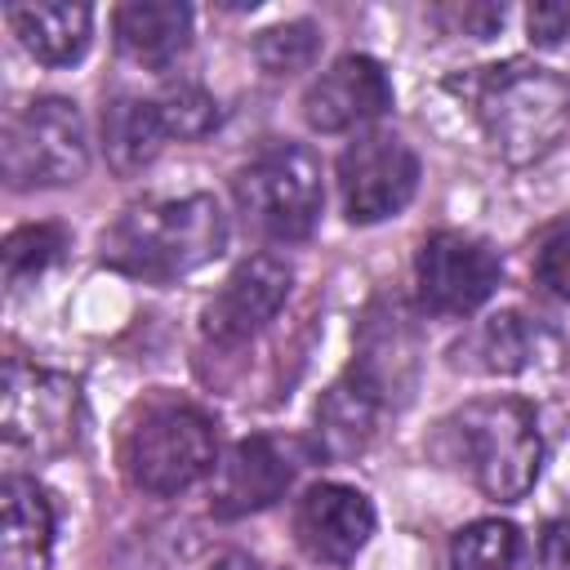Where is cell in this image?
<instances>
[{
  "label": "cell",
  "mask_w": 570,
  "mask_h": 570,
  "mask_svg": "<svg viewBox=\"0 0 570 570\" xmlns=\"http://www.w3.org/2000/svg\"><path fill=\"white\" fill-rule=\"evenodd\" d=\"M419 191V156L392 129L352 138L338 156V196L352 223H383L401 214Z\"/></svg>",
  "instance_id": "obj_8"
},
{
  "label": "cell",
  "mask_w": 570,
  "mask_h": 570,
  "mask_svg": "<svg viewBox=\"0 0 570 570\" xmlns=\"http://www.w3.org/2000/svg\"><path fill=\"white\" fill-rule=\"evenodd\" d=\"M472 102L490 147L508 165L548 156L570 129V85L539 62L512 58L503 67H485Z\"/></svg>",
  "instance_id": "obj_3"
},
{
  "label": "cell",
  "mask_w": 570,
  "mask_h": 570,
  "mask_svg": "<svg viewBox=\"0 0 570 570\" xmlns=\"http://www.w3.org/2000/svg\"><path fill=\"white\" fill-rule=\"evenodd\" d=\"M392 410L387 392L352 361L316 401L312 410V454L330 459V463H347L356 459L374 432H379V419Z\"/></svg>",
  "instance_id": "obj_14"
},
{
  "label": "cell",
  "mask_w": 570,
  "mask_h": 570,
  "mask_svg": "<svg viewBox=\"0 0 570 570\" xmlns=\"http://www.w3.org/2000/svg\"><path fill=\"white\" fill-rule=\"evenodd\" d=\"M18 45L45 67H71L85 58L94 36V9L71 0H31L4 9Z\"/></svg>",
  "instance_id": "obj_18"
},
{
  "label": "cell",
  "mask_w": 570,
  "mask_h": 570,
  "mask_svg": "<svg viewBox=\"0 0 570 570\" xmlns=\"http://www.w3.org/2000/svg\"><path fill=\"white\" fill-rule=\"evenodd\" d=\"M539 561L543 570H570V508L539 530Z\"/></svg>",
  "instance_id": "obj_27"
},
{
  "label": "cell",
  "mask_w": 570,
  "mask_h": 570,
  "mask_svg": "<svg viewBox=\"0 0 570 570\" xmlns=\"http://www.w3.org/2000/svg\"><path fill=\"white\" fill-rule=\"evenodd\" d=\"M67 249V232L58 223H27L18 232L4 236V249H0V263H4V281L18 289L36 276H45Z\"/></svg>",
  "instance_id": "obj_22"
},
{
  "label": "cell",
  "mask_w": 570,
  "mask_h": 570,
  "mask_svg": "<svg viewBox=\"0 0 570 570\" xmlns=\"http://www.w3.org/2000/svg\"><path fill=\"white\" fill-rule=\"evenodd\" d=\"M116 49L147 71H165L191 40V9L178 0H129L111 13Z\"/></svg>",
  "instance_id": "obj_17"
},
{
  "label": "cell",
  "mask_w": 570,
  "mask_h": 570,
  "mask_svg": "<svg viewBox=\"0 0 570 570\" xmlns=\"http://www.w3.org/2000/svg\"><path fill=\"white\" fill-rule=\"evenodd\" d=\"M356 365L387 392L392 405H401L414 387L419 370V334L414 321L396 298H379L361 316V343H356Z\"/></svg>",
  "instance_id": "obj_15"
},
{
  "label": "cell",
  "mask_w": 570,
  "mask_h": 570,
  "mask_svg": "<svg viewBox=\"0 0 570 570\" xmlns=\"http://www.w3.org/2000/svg\"><path fill=\"white\" fill-rule=\"evenodd\" d=\"M218 463V428L214 419L178 396L147 401L125 436H120V472L134 490L169 499L205 481Z\"/></svg>",
  "instance_id": "obj_4"
},
{
  "label": "cell",
  "mask_w": 570,
  "mask_h": 570,
  "mask_svg": "<svg viewBox=\"0 0 570 570\" xmlns=\"http://www.w3.org/2000/svg\"><path fill=\"white\" fill-rule=\"evenodd\" d=\"M0 436L9 454L58 459L80 441V383L58 370H40L22 356L4 361Z\"/></svg>",
  "instance_id": "obj_7"
},
{
  "label": "cell",
  "mask_w": 570,
  "mask_h": 570,
  "mask_svg": "<svg viewBox=\"0 0 570 570\" xmlns=\"http://www.w3.org/2000/svg\"><path fill=\"white\" fill-rule=\"evenodd\" d=\"M232 191L245 223L267 240H307L325 209L321 160L303 142L263 147L232 178Z\"/></svg>",
  "instance_id": "obj_5"
},
{
  "label": "cell",
  "mask_w": 570,
  "mask_h": 570,
  "mask_svg": "<svg viewBox=\"0 0 570 570\" xmlns=\"http://www.w3.org/2000/svg\"><path fill=\"white\" fill-rule=\"evenodd\" d=\"M441 436L450 445V459L476 481L481 494L499 503H517L530 494L543 463V441L539 419L521 396L468 401L441 423Z\"/></svg>",
  "instance_id": "obj_2"
},
{
  "label": "cell",
  "mask_w": 570,
  "mask_h": 570,
  "mask_svg": "<svg viewBox=\"0 0 570 570\" xmlns=\"http://www.w3.org/2000/svg\"><path fill=\"white\" fill-rule=\"evenodd\" d=\"M151 98H156V111H160V120H165V134L178 138V142L205 138V134L218 129V120H223L214 94H205V89L191 85V80H174V85H165V89L151 94Z\"/></svg>",
  "instance_id": "obj_24"
},
{
  "label": "cell",
  "mask_w": 570,
  "mask_h": 570,
  "mask_svg": "<svg viewBox=\"0 0 570 570\" xmlns=\"http://www.w3.org/2000/svg\"><path fill=\"white\" fill-rule=\"evenodd\" d=\"M53 552V503L49 494L9 472L0 481V570H49Z\"/></svg>",
  "instance_id": "obj_16"
},
{
  "label": "cell",
  "mask_w": 570,
  "mask_h": 570,
  "mask_svg": "<svg viewBox=\"0 0 570 570\" xmlns=\"http://www.w3.org/2000/svg\"><path fill=\"white\" fill-rule=\"evenodd\" d=\"M374 534V503L343 481H316L294 503V539L321 566H347Z\"/></svg>",
  "instance_id": "obj_12"
},
{
  "label": "cell",
  "mask_w": 570,
  "mask_h": 570,
  "mask_svg": "<svg viewBox=\"0 0 570 570\" xmlns=\"http://www.w3.org/2000/svg\"><path fill=\"white\" fill-rule=\"evenodd\" d=\"M539 343L543 330L534 321H525L521 312H494L454 347V356L476 374H517L539 356Z\"/></svg>",
  "instance_id": "obj_20"
},
{
  "label": "cell",
  "mask_w": 570,
  "mask_h": 570,
  "mask_svg": "<svg viewBox=\"0 0 570 570\" xmlns=\"http://www.w3.org/2000/svg\"><path fill=\"white\" fill-rule=\"evenodd\" d=\"M521 552V534L512 521L481 517L454 530L450 539V570H512Z\"/></svg>",
  "instance_id": "obj_21"
},
{
  "label": "cell",
  "mask_w": 570,
  "mask_h": 570,
  "mask_svg": "<svg viewBox=\"0 0 570 570\" xmlns=\"http://www.w3.org/2000/svg\"><path fill=\"white\" fill-rule=\"evenodd\" d=\"M534 281L570 303V214L548 223L534 240Z\"/></svg>",
  "instance_id": "obj_25"
},
{
  "label": "cell",
  "mask_w": 570,
  "mask_h": 570,
  "mask_svg": "<svg viewBox=\"0 0 570 570\" xmlns=\"http://www.w3.org/2000/svg\"><path fill=\"white\" fill-rule=\"evenodd\" d=\"M209 570H263V566H258L249 552H236V548H232V552H223V557H218Z\"/></svg>",
  "instance_id": "obj_29"
},
{
  "label": "cell",
  "mask_w": 570,
  "mask_h": 570,
  "mask_svg": "<svg viewBox=\"0 0 570 570\" xmlns=\"http://www.w3.org/2000/svg\"><path fill=\"white\" fill-rule=\"evenodd\" d=\"M525 27H530V40L543 45V49L566 45L570 40V0H539V4H530Z\"/></svg>",
  "instance_id": "obj_26"
},
{
  "label": "cell",
  "mask_w": 570,
  "mask_h": 570,
  "mask_svg": "<svg viewBox=\"0 0 570 570\" xmlns=\"http://www.w3.org/2000/svg\"><path fill=\"white\" fill-rule=\"evenodd\" d=\"M454 18H459L463 31L490 36L494 27H503V4H463V9H454Z\"/></svg>",
  "instance_id": "obj_28"
},
{
  "label": "cell",
  "mask_w": 570,
  "mask_h": 570,
  "mask_svg": "<svg viewBox=\"0 0 570 570\" xmlns=\"http://www.w3.org/2000/svg\"><path fill=\"white\" fill-rule=\"evenodd\" d=\"M392 107V80L379 58L343 53L303 94V120L316 134H347L379 120Z\"/></svg>",
  "instance_id": "obj_13"
},
{
  "label": "cell",
  "mask_w": 570,
  "mask_h": 570,
  "mask_svg": "<svg viewBox=\"0 0 570 570\" xmlns=\"http://www.w3.org/2000/svg\"><path fill=\"white\" fill-rule=\"evenodd\" d=\"M227 245V218L214 196H151L120 209V218L102 232V263L120 276L169 285L205 263H214Z\"/></svg>",
  "instance_id": "obj_1"
},
{
  "label": "cell",
  "mask_w": 570,
  "mask_h": 570,
  "mask_svg": "<svg viewBox=\"0 0 570 570\" xmlns=\"http://www.w3.org/2000/svg\"><path fill=\"white\" fill-rule=\"evenodd\" d=\"M307 454L312 450H303L294 436H272V432H254V436L236 441L227 450V459L218 463L209 512L218 521H236V517L281 503L285 490L294 485L298 468L307 463Z\"/></svg>",
  "instance_id": "obj_10"
},
{
  "label": "cell",
  "mask_w": 570,
  "mask_h": 570,
  "mask_svg": "<svg viewBox=\"0 0 570 570\" xmlns=\"http://www.w3.org/2000/svg\"><path fill=\"white\" fill-rule=\"evenodd\" d=\"M294 285V267L276 254H249L245 263H236V272L223 281V289L205 303L200 312V330L214 347H240L249 343L258 330H267L276 321V312L285 307Z\"/></svg>",
  "instance_id": "obj_11"
},
{
  "label": "cell",
  "mask_w": 570,
  "mask_h": 570,
  "mask_svg": "<svg viewBox=\"0 0 570 570\" xmlns=\"http://www.w3.org/2000/svg\"><path fill=\"white\" fill-rule=\"evenodd\" d=\"M0 169H4V183L18 191L80 183L89 169V134H85L80 107L58 94H40L22 102L4 120Z\"/></svg>",
  "instance_id": "obj_6"
},
{
  "label": "cell",
  "mask_w": 570,
  "mask_h": 570,
  "mask_svg": "<svg viewBox=\"0 0 570 570\" xmlns=\"http://www.w3.org/2000/svg\"><path fill=\"white\" fill-rule=\"evenodd\" d=\"M169 142L165 120L156 111V98L142 94H116L102 111V156L116 174H138L142 165H151L160 156V147Z\"/></svg>",
  "instance_id": "obj_19"
},
{
  "label": "cell",
  "mask_w": 570,
  "mask_h": 570,
  "mask_svg": "<svg viewBox=\"0 0 570 570\" xmlns=\"http://www.w3.org/2000/svg\"><path fill=\"white\" fill-rule=\"evenodd\" d=\"M316 49H321V27L307 22V18L267 27V31H258V40H254V58H258V67H263L267 76L307 71V67L316 62Z\"/></svg>",
  "instance_id": "obj_23"
},
{
  "label": "cell",
  "mask_w": 570,
  "mask_h": 570,
  "mask_svg": "<svg viewBox=\"0 0 570 570\" xmlns=\"http://www.w3.org/2000/svg\"><path fill=\"white\" fill-rule=\"evenodd\" d=\"M503 281L499 254L468 232H432L414 258L419 307L432 316H472Z\"/></svg>",
  "instance_id": "obj_9"
}]
</instances>
